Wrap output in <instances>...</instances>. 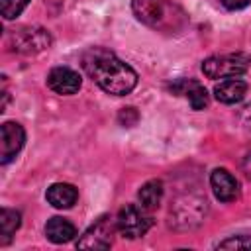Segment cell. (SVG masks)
I'll use <instances>...</instances> for the list:
<instances>
[{
    "label": "cell",
    "mask_w": 251,
    "mask_h": 251,
    "mask_svg": "<svg viewBox=\"0 0 251 251\" xmlns=\"http://www.w3.org/2000/svg\"><path fill=\"white\" fill-rule=\"evenodd\" d=\"M82 67L86 75L108 94L124 96L137 84V73L112 51L102 47L88 49L82 55Z\"/></svg>",
    "instance_id": "1"
},
{
    "label": "cell",
    "mask_w": 251,
    "mask_h": 251,
    "mask_svg": "<svg viewBox=\"0 0 251 251\" xmlns=\"http://www.w3.org/2000/svg\"><path fill=\"white\" fill-rule=\"evenodd\" d=\"M251 65L247 53H224L208 57L202 63V71L208 78H233L243 75Z\"/></svg>",
    "instance_id": "2"
},
{
    "label": "cell",
    "mask_w": 251,
    "mask_h": 251,
    "mask_svg": "<svg viewBox=\"0 0 251 251\" xmlns=\"http://www.w3.org/2000/svg\"><path fill=\"white\" fill-rule=\"evenodd\" d=\"M173 8L175 6L167 0H131V10L135 18L155 29H167L173 25Z\"/></svg>",
    "instance_id": "3"
},
{
    "label": "cell",
    "mask_w": 251,
    "mask_h": 251,
    "mask_svg": "<svg viewBox=\"0 0 251 251\" xmlns=\"http://www.w3.org/2000/svg\"><path fill=\"white\" fill-rule=\"evenodd\" d=\"M151 224H153V220L147 214V210L143 206L139 208V206H133V204L124 206L118 212V218H116L118 229L122 231V235L129 237V239H135V237L145 235L147 229L151 227Z\"/></svg>",
    "instance_id": "4"
},
{
    "label": "cell",
    "mask_w": 251,
    "mask_h": 251,
    "mask_svg": "<svg viewBox=\"0 0 251 251\" xmlns=\"http://www.w3.org/2000/svg\"><path fill=\"white\" fill-rule=\"evenodd\" d=\"M118 226L112 222V218L102 216L98 218L76 241V247L80 249H108L112 245V235Z\"/></svg>",
    "instance_id": "5"
},
{
    "label": "cell",
    "mask_w": 251,
    "mask_h": 251,
    "mask_svg": "<svg viewBox=\"0 0 251 251\" xmlns=\"http://www.w3.org/2000/svg\"><path fill=\"white\" fill-rule=\"evenodd\" d=\"M51 43V37L45 29L41 27H24V29H18L14 35H12V49L18 51V53H37V51H43L45 47H49Z\"/></svg>",
    "instance_id": "6"
},
{
    "label": "cell",
    "mask_w": 251,
    "mask_h": 251,
    "mask_svg": "<svg viewBox=\"0 0 251 251\" xmlns=\"http://www.w3.org/2000/svg\"><path fill=\"white\" fill-rule=\"evenodd\" d=\"M25 141V131L20 124L16 122H6L2 124V137H0V161L8 163L12 161L20 149L24 147Z\"/></svg>",
    "instance_id": "7"
},
{
    "label": "cell",
    "mask_w": 251,
    "mask_h": 251,
    "mask_svg": "<svg viewBox=\"0 0 251 251\" xmlns=\"http://www.w3.org/2000/svg\"><path fill=\"white\" fill-rule=\"evenodd\" d=\"M80 84V75L69 67H55L47 75V86L57 94H75L78 92Z\"/></svg>",
    "instance_id": "8"
},
{
    "label": "cell",
    "mask_w": 251,
    "mask_h": 251,
    "mask_svg": "<svg viewBox=\"0 0 251 251\" xmlns=\"http://www.w3.org/2000/svg\"><path fill=\"white\" fill-rule=\"evenodd\" d=\"M210 184L220 202H233L239 196V182L226 169H216L210 175Z\"/></svg>",
    "instance_id": "9"
},
{
    "label": "cell",
    "mask_w": 251,
    "mask_h": 251,
    "mask_svg": "<svg viewBox=\"0 0 251 251\" xmlns=\"http://www.w3.org/2000/svg\"><path fill=\"white\" fill-rule=\"evenodd\" d=\"M78 198V190L69 182H55L47 188V202L59 210L71 208Z\"/></svg>",
    "instance_id": "10"
},
{
    "label": "cell",
    "mask_w": 251,
    "mask_h": 251,
    "mask_svg": "<svg viewBox=\"0 0 251 251\" xmlns=\"http://www.w3.org/2000/svg\"><path fill=\"white\" fill-rule=\"evenodd\" d=\"M214 94L224 104H237V102H241L245 98L247 84L243 80H239V78H227V80H222L220 84H216Z\"/></svg>",
    "instance_id": "11"
},
{
    "label": "cell",
    "mask_w": 251,
    "mask_h": 251,
    "mask_svg": "<svg viewBox=\"0 0 251 251\" xmlns=\"http://www.w3.org/2000/svg\"><path fill=\"white\" fill-rule=\"evenodd\" d=\"M175 92L178 94H184L190 102V106L194 110H202L206 104H208V92L202 84H198L196 80H178L176 84L171 86Z\"/></svg>",
    "instance_id": "12"
},
{
    "label": "cell",
    "mask_w": 251,
    "mask_h": 251,
    "mask_svg": "<svg viewBox=\"0 0 251 251\" xmlns=\"http://www.w3.org/2000/svg\"><path fill=\"white\" fill-rule=\"evenodd\" d=\"M45 235H47V239L53 241V243H67V241H71V239L76 235V229H75V226H73L67 218L55 216V218H51V220L47 222V226H45Z\"/></svg>",
    "instance_id": "13"
},
{
    "label": "cell",
    "mask_w": 251,
    "mask_h": 251,
    "mask_svg": "<svg viewBox=\"0 0 251 251\" xmlns=\"http://www.w3.org/2000/svg\"><path fill=\"white\" fill-rule=\"evenodd\" d=\"M137 198H139V202H141V206L145 210H155L161 204V198H163V182L161 180H149V182H145L139 188Z\"/></svg>",
    "instance_id": "14"
},
{
    "label": "cell",
    "mask_w": 251,
    "mask_h": 251,
    "mask_svg": "<svg viewBox=\"0 0 251 251\" xmlns=\"http://www.w3.org/2000/svg\"><path fill=\"white\" fill-rule=\"evenodd\" d=\"M20 224H22L20 212L10 210V208H2L0 210V237H2V243H8V239L20 227Z\"/></svg>",
    "instance_id": "15"
},
{
    "label": "cell",
    "mask_w": 251,
    "mask_h": 251,
    "mask_svg": "<svg viewBox=\"0 0 251 251\" xmlns=\"http://www.w3.org/2000/svg\"><path fill=\"white\" fill-rule=\"evenodd\" d=\"M29 4V0H0V12L6 20H14L24 12V8Z\"/></svg>",
    "instance_id": "16"
},
{
    "label": "cell",
    "mask_w": 251,
    "mask_h": 251,
    "mask_svg": "<svg viewBox=\"0 0 251 251\" xmlns=\"http://www.w3.org/2000/svg\"><path fill=\"white\" fill-rule=\"evenodd\" d=\"M220 249H251V235H233L218 245Z\"/></svg>",
    "instance_id": "17"
},
{
    "label": "cell",
    "mask_w": 251,
    "mask_h": 251,
    "mask_svg": "<svg viewBox=\"0 0 251 251\" xmlns=\"http://www.w3.org/2000/svg\"><path fill=\"white\" fill-rule=\"evenodd\" d=\"M137 120H139V114H137L135 108H124V110H120V114H118V122H120L122 126H126V127L135 126Z\"/></svg>",
    "instance_id": "18"
},
{
    "label": "cell",
    "mask_w": 251,
    "mask_h": 251,
    "mask_svg": "<svg viewBox=\"0 0 251 251\" xmlns=\"http://www.w3.org/2000/svg\"><path fill=\"white\" fill-rule=\"evenodd\" d=\"M249 2H251V0H222V4H224L226 8H229V10H241V8H245Z\"/></svg>",
    "instance_id": "19"
},
{
    "label": "cell",
    "mask_w": 251,
    "mask_h": 251,
    "mask_svg": "<svg viewBox=\"0 0 251 251\" xmlns=\"http://www.w3.org/2000/svg\"><path fill=\"white\" fill-rule=\"evenodd\" d=\"M243 124H245L249 129H251V104H249V106L243 110Z\"/></svg>",
    "instance_id": "20"
},
{
    "label": "cell",
    "mask_w": 251,
    "mask_h": 251,
    "mask_svg": "<svg viewBox=\"0 0 251 251\" xmlns=\"http://www.w3.org/2000/svg\"><path fill=\"white\" fill-rule=\"evenodd\" d=\"M245 171H247V175L251 176V155L245 159Z\"/></svg>",
    "instance_id": "21"
}]
</instances>
